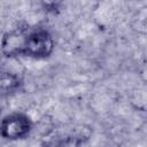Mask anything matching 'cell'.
<instances>
[{
    "instance_id": "obj_3",
    "label": "cell",
    "mask_w": 147,
    "mask_h": 147,
    "mask_svg": "<svg viewBox=\"0 0 147 147\" xmlns=\"http://www.w3.org/2000/svg\"><path fill=\"white\" fill-rule=\"evenodd\" d=\"M92 134V130L85 125H75L71 127L60 129L55 133H51L45 137L46 146L52 147H69L78 146L85 142Z\"/></svg>"
},
{
    "instance_id": "obj_1",
    "label": "cell",
    "mask_w": 147,
    "mask_h": 147,
    "mask_svg": "<svg viewBox=\"0 0 147 147\" xmlns=\"http://www.w3.org/2000/svg\"><path fill=\"white\" fill-rule=\"evenodd\" d=\"M55 48L53 36L45 29H38L28 33L23 56L31 59H46L52 55Z\"/></svg>"
},
{
    "instance_id": "obj_6",
    "label": "cell",
    "mask_w": 147,
    "mask_h": 147,
    "mask_svg": "<svg viewBox=\"0 0 147 147\" xmlns=\"http://www.w3.org/2000/svg\"><path fill=\"white\" fill-rule=\"evenodd\" d=\"M41 5H42L45 10H47V11H55L56 9H59V6L61 3L60 2H54V1H51V2L46 1V2H42Z\"/></svg>"
},
{
    "instance_id": "obj_4",
    "label": "cell",
    "mask_w": 147,
    "mask_h": 147,
    "mask_svg": "<svg viewBox=\"0 0 147 147\" xmlns=\"http://www.w3.org/2000/svg\"><path fill=\"white\" fill-rule=\"evenodd\" d=\"M28 33L24 28H14L3 33L1 40V52L6 57L23 55Z\"/></svg>"
},
{
    "instance_id": "obj_2",
    "label": "cell",
    "mask_w": 147,
    "mask_h": 147,
    "mask_svg": "<svg viewBox=\"0 0 147 147\" xmlns=\"http://www.w3.org/2000/svg\"><path fill=\"white\" fill-rule=\"evenodd\" d=\"M33 124L30 117L23 113H11L1 121V137L9 141L25 139L32 131Z\"/></svg>"
},
{
    "instance_id": "obj_5",
    "label": "cell",
    "mask_w": 147,
    "mask_h": 147,
    "mask_svg": "<svg viewBox=\"0 0 147 147\" xmlns=\"http://www.w3.org/2000/svg\"><path fill=\"white\" fill-rule=\"evenodd\" d=\"M23 85V82L21 79V77L13 71L9 70H3L1 72V77H0V91L1 94L5 95H10L16 93Z\"/></svg>"
}]
</instances>
